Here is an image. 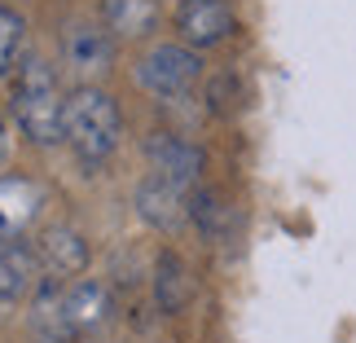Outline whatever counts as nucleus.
Wrapping results in <instances>:
<instances>
[{
    "instance_id": "nucleus-1",
    "label": "nucleus",
    "mask_w": 356,
    "mask_h": 343,
    "mask_svg": "<svg viewBox=\"0 0 356 343\" xmlns=\"http://www.w3.org/2000/svg\"><path fill=\"white\" fill-rule=\"evenodd\" d=\"M9 115L31 145H66V93L44 58H26L13 75Z\"/></svg>"
},
{
    "instance_id": "nucleus-2",
    "label": "nucleus",
    "mask_w": 356,
    "mask_h": 343,
    "mask_svg": "<svg viewBox=\"0 0 356 343\" xmlns=\"http://www.w3.org/2000/svg\"><path fill=\"white\" fill-rule=\"evenodd\" d=\"M123 141L119 102L97 84H79L66 93V145L84 172H97L115 159Z\"/></svg>"
},
{
    "instance_id": "nucleus-3",
    "label": "nucleus",
    "mask_w": 356,
    "mask_h": 343,
    "mask_svg": "<svg viewBox=\"0 0 356 343\" xmlns=\"http://www.w3.org/2000/svg\"><path fill=\"white\" fill-rule=\"evenodd\" d=\"M132 79H136V88H141L145 97L172 102V97H185V93L198 88L202 58H198V49L181 45V40H176V45H154V49H145L141 58H136Z\"/></svg>"
},
{
    "instance_id": "nucleus-4",
    "label": "nucleus",
    "mask_w": 356,
    "mask_h": 343,
    "mask_svg": "<svg viewBox=\"0 0 356 343\" xmlns=\"http://www.w3.org/2000/svg\"><path fill=\"white\" fill-rule=\"evenodd\" d=\"M145 163L154 176H163V181H172L181 189H194L202 181V172H207L202 145L181 136V132H168V128H154L145 136Z\"/></svg>"
},
{
    "instance_id": "nucleus-5",
    "label": "nucleus",
    "mask_w": 356,
    "mask_h": 343,
    "mask_svg": "<svg viewBox=\"0 0 356 343\" xmlns=\"http://www.w3.org/2000/svg\"><path fill=\"white\" fill-rule=\"evenodd\" d=\"M172 22H176V35H181V45L198 49V53L220 49L225 40L238 31L234 0H181Z\"/></svg>"
},
{
    "instance_id": "nucleus-6",
    "label": "nucleus",
    "mask_w": 356,
    "mask_h": 343,
    "mask_svg": "<svg viewBox=\"0 0 356 343\" xmlns=\"http://www.w3.org/2000/svg\"><path fill=\"white\" fill-rule=\"evenodd\" d=\"M132 207H136V216H141L149 229L172 233L181 221H189V189H181V185H172V181H163V176L149 172L145 181L136 185Z\"/></svg>"
},
{
    "instance_id": "nucleus-7",
    "label": "nucleus",
    "mask_w": 356,
    "mask_h": 343,
    "mask_svg": "<svg viewBox=\"0 0 356 343\" xmlns=\"http://www.w3.org/2000/svg\"><path fill=\"white\" fill-rule=\"evenodd\" d=\"M35 255H40L44 278H53V282H75L79 273L88 269V255L92 251H88V238L75 225H53V229H44Z\"/></svg>"
},
{
    "instance_id": "nucleus-8",
    "label": "nucleus",
    "mask_w": 356,
    "mask_h": 343,
    "mask_svg": "<svg viewBox=\"0 0 356 343\" xmlns=\"http://www.w3.org/2000/svg\"><path fill=\"white\" fill-rule=\"evenodd\" d=\"M62 53L75 75H106L115 66V35L106 22H75L62 40Z\"/></svg>"
},
{
    "instance_id": "nucleus-9",
    "label": "nucleus",
    "mask_w": 356,
    "mask_h": 343,
    "mask_svg": "<svg viewBox=\"0 0 356 343\" xmlns=\"http://www.w3.org/2000/svg\"><path fill=\"white\" fill-rule=\"evenodd\" d=\"M40 255L22 238H0V304H22L40 291Z\"/></svg>"
},
{
    "instance_id": "nucleus-10",
    "label": "nucleus",
    "mask_w": 356,
    "mask_h": 343,
    "mask_svg": "<svg viewBox=\"0 0 356 343\" xmlns=\"http://www.w3.org/2000/svg\"><path fill=\"white\" fill-rule=\"evenodd\" d=\"M62 312H66V321H71L75 335H92V330H102L115 312L111 291H106L97 278H75V282L62 286Z\"/></svg>"
},
{
    "instance_id": "nucleus-11",
    "label": "nucleus",
    "mask_w": 356,
    "mask_h": 343,
    "mask_svg": "<svg viewBox=\"0 0 356 343\" xmlns=\"http://www.w3.org/2000/svg\"><path fill=\"white\" fill-rule=\"evenodd\" d=\"M44 207V189H40L31 176H0V238H22L26 225L40 216Z\"/></svg>"
},
{
    "instance_id": "nucleus-12",
    "label": "nucleus",
    "mask_w": 356,
    "mask_h": 343,
    "mask_svg": "<svg viewBox=\"0 0 356 343\" xmlns=\"http://www.w3.org/2000/svg\"><path fill=\"white\" fill-rule=\"evenodd\" d=\"M194 299V278H189V264L176 251H159L154 260V304L168 317H181Z\"/></svg>"
},
{
    "instance_id": "nucleus-13",
    "label": "nucleus",
    "mask_w": 356,
    "mask_h": 343,
    "mask_svg": "<svg viewBox=\"0 0 356 343\" xmlns=\"http://www.w3.org/2000/svg\"><path fill=\"white\" fill-rule=\"evenodd\" d=\"M189 225H194L207 242H229L234 233V202L211 185H194L189 189Z\"/></svg>"
},
{
    "instance_id": "nucleus-14",
    "label": "nucleus",
    "mask_w": 356,
    "mask_h": 343,
    "mask_svg": "<svg viewBox=\"0 0 356 343\" xmlns=\"http://www.w3.org/2000/svg\"><path fill=\"white\" fill-rule=\"evenodd\" d=\"M102 22L115 40H141L159 26V0H102Z\"/></svg>"
},
{
    "instance_id": "nucleus-15",
    "label": "nucleus",
    "mask_w": 356,
    "mask_h": 343,
    "mask_svg": "<svg viewBox=\"0 0 356 343\" xmlns=\"http://www.w3.org/2000/svg\"><path fill=\"white\" fill-rule=\"evenodd\" d=\"M22 62H26V18L18 9L0 5V79L18 75Z\"/></svg>"
},
{
    "instance_id": "nucleus-16",
    "label": "nucleus",
    "mask_w": 356,
    "mask_h": 343,
    "mask_svg": "<svg viewBox=\"0 0 356 343\" xmlns=\"http://www.w3.org/2000/svg\"><path fill=\"white\" fill-rule=\"evenodd\" d=\"M5 159H9V128L0 123V163H5Z\"/></svg>"
}]
</instances>
